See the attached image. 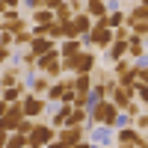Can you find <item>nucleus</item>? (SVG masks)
<instances>
[{
	"instance_id": "nucleus-34",
	"label": "nucleus",
	"mask_w": 148,
	"mask_h": 148,
	"mask_svg": "<svg viewBox=\"0 0 148 148\" xmlns=\"http://www.w3.org/2000/svg\"><path fill=\"white\" fill-rule=\"evenodd\" d=\"M0 3H3V9H18L21 0H0Z\"/></svg>"
},
{
	"instance_id": "nucleus-19",
	"label": "nucleus",
	"mask_w": 148,
	"mask_h": 148,
	"mask_svg": "<svg viewBox=\"0 0 148 148\" xmlns=\"http://www.w3.org/2000/svg\"><path fill=\"white\" fill-rule=\"evenodd\" d=\"M125 21H127V12H125V9H110V12H107V27H110V30L125 27Z\"/></svg>"
},
{
	"instance_id": "nucleus-3",
	"label": "nucleus",
	"mask_w": 148,
	"mask_h": 148,
	"mask_svg": "<svg viewBox=\"0 0 148 148\" xmlns=\"http://www.w3.org/2000/svg\"><path fill=\"white\" fill-rule=\"evenodd\" d=\"M53 139H56V127H51V125H42V121H36L33 133L27 136V145H30V148H47Z\"/></svg>"
},
{
	"instance_id": "nucleus-29",
	"label": "nucleus",
	"mask_w": 148,
	"mask_h": 148,
	"mask_svg": "<svg viewBox=\"0 0 148 148\" xmlns=\"http://www.w3.org/2000/svg\"><path fill=\"white\" fill-rule=\"evenodd\" d=\"M113 36H116V42H127V39H130V27L125 24V27H119V30H113Z\"/></svg>"
},
{
	"instance_id": "nucleus-7",
	"label": "nucleus",
	"mask_w": 148,
	"mask_h": 148,
	"mask_svg": "<svg viewBox=\"0 0 148 148\" xmlns=\"http://www.w3.org/2000/svg\"><path fill=\"white\" fill-rule=\"evenodd\" d=\"M89 130V142L98 145V148H110L116 139V130L113 127H104V125H98V127H86Z\"/></svg>"
},
{
	"instance_id": "nucleus-20",
	"label": "nucleus",
	"mask_w": 148,
	"mask_h": 148,
	"mask_svg": "<svg viewBox=\"0 0 148 148\" xmlns=\"http://www.w3.org/2000/svg\"><path fill=\"white\" fill-rule=\"evenodd\" d=\"M68 113H71V107L68 104H59V110H56V113L51 116V127H65V121H68Z\"/></svg>"
},
{
	"instance_id": "nucleus-24",
	"label": "nucleus",
	"mask_w": 148,
	"mask_h": 148,
	"mask_svg": "<svg viewBox=\"0 0 148 148\" xmlns=\"http://www.w3.org/2000/svg\"><path fill=\"white\" fill-rule=\"evenodd\" d=\"M6 148H27V136H24V133H9Z\"/></svg>"
},
{
	"instance_id": "nucleus-30",
	"label": "nucleus",
	"mask_w": 148,
	"mask_h": 148,
	"mask_svg": "<svg viewBox=\"0 0 148 148\" xmlns=\"http://www.w3.org/2000/svg\"><path fill=\"white\" fill-rule=\"evenodd\" d=\"M130 33H133V36H139V39H145V36H148V24H133Z\"/></svg>"
},
{
	"instance_id": "nucleus-38",
	"label": "nucleus",
	"mask_w": 148,
	"mask_h": 148,
	"mask_svg": "<svg viewBox=\"0 0 148 148\" xmlns=\"http://www.w3.org/2000/svg\"><path fill=\"white\" fill-rule=\"evenodd\" d=\"M74 148H95V145H92V142H89V139H83V142H80V145H74Z\"/></svg>"
},
{
	"instance_id": "nucleus-1",
	"label": "nucleus",
	"mask_w": 148,
	"mask_h": 148,
	"mask_svg": "<svg viewBox=\"0 0 148 148\" xmlns=\"http://www.w3.org/2000/svg\"><path fill=\"white\" fill-rule=\"evenodd\" d=\"M86 113H89V125L86 127H98V125H104V127H113L116 130V121H119V110H116V104L110 101H98V104H92V107H86Z\"/></svg>"
},
{
	"instance_id": "nucleus-2",
	"label": "nucleus",
	"mask_w": 148,
	"mask_h": 148,
	"mask_svg": "<svg viewBox=\"0 0 148 148\" xmlns=\"http://www.w3.org/2000/svg\"><path fill=\"white\" fill-rule=\"evenodd\" d=\"M36 68H39V74H45V77H51V80H59V77H62V59H59V47H53L51 53L39 56Z\"/></svg>"
},
{
	"instance_id": "nucleus-13",
	"label": "nucleus",
	"mask_w": 148,
	"mask_h": 148,
	"mask_svg": "<svg viewBox=\"0 0 148 148\" xmlns=\"http://www.w3.org/2000/svg\"><path fill=\"white\" fill-rule=\"evenodd\" d=\"M51 51H53V42L47 39V36H33V42H30V53L45 56V53H51Z\"/></svg>"
},
{
	"instance_id": "nucleus-32",
	"label": "nucleus",
	"mask_w": 148,
	"mask_h": 148,
	"mask_svg": "<svg viewBox=\"0 0 148 148\" xmlns=\"http://www.w3.org/2000/svg\"><path fill=\"white\" fill-rule=\"evenodd\" d=\"M9 56H12V51H9V47H3V45H0V65H6V62H9Z\"/></svg>"
},
{
	"instance_id": "nucleus-22",
	"label": "nucleus",
	"mask_w": 148,
	"mask_h": 148,
	"mask_svg": "<svg viewBox=\"0 0 148 148\" xmlns=\"http://www.w3.org/2000/svg\"><path fill=\"white\" fill-rule=\"evenodd\" d=\"M62 92H65V80H53L51 89H47V104H59L62 101Z\"/></svg>"
},
{
	"instance_id": "nucleus-27",
	"label": "nucleus",
	"mask_w": 148,
	"mask_h": 148,
	"mask_svg": "<svg viewBox=\"0 0 148 148\" xmlns=\"http://www.w3.org/2000/svg\"><path fill=\"white\" fill-rule=\"evenodd\" d=\"M133 127H136L139 133H148V110L136 116V121H133Z\"/></svg>"
},
{
	"instance_id": "nucleus-39",
	"label": "nucleus",
	"mask_w": 148,
	"mask_h": 148,
	"mask_svg": "<svg viewBox=\"0 0 148 148\" xmlns=\"http://www.w3.org/2000/svg\"><path fill=\"white\" fill-rule=\"evenodd\" d=\"M6 110H9V104L3 101V98H0V116H3V113H6Z\"/></svg>"
},
{
	"instance_id": "nucleus-9",
	"label": "nucleus",
	"mask_w": 148,
	"mask_h": 148,
	"mask_svg": "<svg viewBox=\"0 0 148 148\" xmlns=\"http://www.w3.org/2000/svg\"><path fill=\"white\" fill-rule=\"evenodd\" d=\"M56 139L74 148V145H80V142L86 139V127H74V125H65V127H59V130H56Z\"/></svg>"
},
{
	"instance_id": "nucleus-33",
	"label": "nucleus",
	"mask_w": 148,
	"mask_h": 148,
	"mask_svg": "<svg viewBox=\"0 0 148 148\" xmlns=\"http://www.w3.org/2000/svg\"><path fill=\"white\" fill-rule=\"evenodd\" d=\"M136 83H142V86H148V65L145 68H139V80Z\"/></svg>"
},
{
	"instance_id": "nucleus-15",
	"label": "nucleus",
	"mask_w": 148,
	"mask_h": 148,
	"mask_svg": "<svg viewBox=\"0 0 148 148\" xmlns=\"http://www.w3.org/2000/svg\"><path fill=\"white\" fill-rule=\"evenodd\" d=\"M83 12H86V15H92V21H98V18H107V12H110V6L104 3V0H86V6H83Z\"/></svg>"
},
{
	"instance_id": "nucleus-5",
	"label": "nucleus",
	"mask_w": 148,
	"mask_h": 148,
	"mask_svg": "<svg viewBox=\"0 0 148 148\" xmlns=\"http://www.w3.org/2000/svg\"><path fill=\"white\" fill-rule=\"evenodd\" d=\"M27 119L24 116V104L18 101V104H9V110L3 116H0V130H9V133H15L18 127H21V121Z\"/></svg>"
},
{
	"instance_id": "nucleus-40",
	"label": "nucleus",
	"mask_w": 148,
	"mask_h": 148,
	"mask_svg": "<svg viewBox=\"0 0 148 148\" xmlns=\"http://www.w3.org/2000/svg\"><path fill=\"white\" fill-rule=\"evenodd\" d=\"M136 3H142V6H148V0H136Z\"/></svg>"
},
{
	"instance_id": "nucleus-18",
	"label": "nucleus",
	"mask_w": 148,
	"mask_h": 148,
	"mask_svg": "<svg viewBox=\"0 0 148 148\" xmlns=\"http://www.w3.org/2000/svg\"><path fill=\"white\" fill-rule=\"evenodd\" d=\"M107 59H110V62L127 59V42H116V39H113V45L107 47Z\"/></svg>"
},
{
	"instance_id": "nucleus-16",
	"label": "nucleus",
	"mask_w": 148,
	"mask_h": 148,
	"mask_svg": "<svg viewBox=\"0 0 148 148\" xmlns=\"http://www.w3.org/2000/svg\"><path fill=\"white\" fill-rule=\"evenodd\" d=\"M51 83H53L51 77H45V74H36V77L30 80V92H33V95H39V98H45L47 89H51Z\"/></svg>"
},
{
	"instance_id": "nucleus-4",
	"label": "nucleus",
	"mask_w": 148,
	"mask_h": 148,
	"mask_svg": "<svg viewBox=\"0 0 148 148\" xmlns=\"http://www.w3.org/2000/svg\"><path fill=\"white\" fill-rule=\"evenodd\" d=\"M113 142L116 148H145V133H139L136 127H119Z\"/></svg>"
},
{
	"instance_id": "nucleus-6",
	"label": "nucleus",
	"mask_w": 148,
	"mask_h": 148,
	"mask_svg": "<svg viewBox=\"0 0 148 148\" xmlns=\"http://www.w3.org/2000/svg\"><path fill=\"white\" fill-rule=\"evenodd\" d=\"M21 104H24V116H27V119H39V116L47 113V101H45V98H39V95H33V92L24 95Z\"/></svg>"
},
{
	"instance_id": "nucleus-23",
	"label": "nucleus",
	"mask_w": 148,
	"mask_h": 148,
	"mask_svg": "<svg viewBox=\"0 0 148 148\" xmlns=\"http://www.w3.org/2000/svg\"><path fill=\"white\" fill-rule=\"evenodd\" d=\"M47 39H51V42H56V39H65V24L53 21L51 27H47Z\"/></svg>"
},
{
	"instance_id": "nucleus-28",
	"label": "nucleus",
	"mask_w": 148,
	"mask_h": 148,
	"mask_svg": "<svg viewBox=\"0 0 148 148\" xmlns=\"http://www.w3.org/2000/svg\"><path fill=\"white\" fill-rule=\"evenodd\" d=\"M136 101L142 104V110H148V86L136 83Z\"/></svg>"
},
{
	"instance_id": "nucleus-37",
	"label": "nucleus",
	"mask_w": 148,
	"mask_h": 148,
	"mask_svg": "<svg viewBox=\"0 0 148 148\" xmlns=\"http://www.w3.org/2000/svg\"><path fill=\"white\" fill-rule=\"evenodd\" d=\"M47 148H71V145H65V142H59V139H53V142L47 145Z\"/></svg>"
},
{
	"instance_id": "nucleus-21",
	"label": "nucleus",
	"mask_w": 148,
	"mask_h": 148,
	"mask_svg": "<svg viewBox=\"0 0 148 148\" xmlns=\"http://www.w3.org/2000/svg\"><path fill=\"white\" fill-rule=\"evenodd\" d=\"M33 21H36V27H51V24L56 21L53 18V9H36L33 12Z\"/></svg>"
},
{
	"instance_id": "nucleus-41",
	"label": "nucleus",
	"mask_w": 148,
	"mask_h": 148,
	"mask_svg": "<svg viewBox=\"0 0 148 148\" xmlns=\"http://www.w3.org/2000/svg\"><path fill=\"white\" fill-rule=\"evenodd\" d=\"M83 3H86V0H83Z\"/></svg>"
},
{
	"instance_id": "nucleus-12",
	"label": "nucleus",
	"mask_w": 148,
	"mask_h": 148,
	"mask_svg": "<svg viewBox=\"0 0 148 148\" xmlns=\"http://www.w3.org/2000/svg\"><path fill=\"white\" fill-rule=\"evenodd\" d=\"M71 86H74L77 95H86L95 86V77H92V74H71Z\"/></svg>"
},
{
	"instance_id": "nucleus-14",
	"label": "nucleus",
	"mask_w": 148,
	"mask_h": 148,
	"mask_svg": "<svg viewBox=\"0 0 148 148\" xmlns=\"http://www.w3.org/2000/svg\"><path fill=\"white\" fill-rule=\"evenodd\" d=\"M24 95H27V83H18V86H9V89H0V98H3L6 104H18Z\"/></svg>"
},
{
	"instance_id": "nucleus-25",
	"label": "nucleus",
	"mask_w": 148,
	"mask_h": 148,
	"mask_svg": "<svg viewBox=\"0 0 148 148\" xmlns=\"http://www.w3.org/2000/svg\"><path fill=\"white\" fill-rule=\"evenodd\" d=\"M133 68L130 59H119V62H113V77H121V74H127Z\"/></svg>"
},
{
	"instance_id": "nucleus-26",
	"label": "nucleus",
	"mask_w": 148,
	"mask_h": 148,
	"mask_svg": "<svg viewBox=\"0 0 148 148\" xmlns=\"http://www.w3.org/2000/svg\"><path fill=\"white\" fill-rule=\"evenodd\" d=\"M30 42H33V33H30L27 27L15 33V45H21V47H24V45H30Z\"/></svg>"
},
{
	"instance_id": "nucleus-42",
	"label": "nucleus",
	"mask_w": 148,
	"mask_h": 148,
	"mask_svg": "<svg viewBox=\"0 0 148 148\" xmlns=\"http://www.w3.org/2000/svg\"><path fill=\"white\" fill-rule=\"evenodd\" d=\"M27 148H30V145H27Z\"/></svg>"
},
{
	"instance_id": "nucleus-31",
	"label": "nucleus",
	"mask_w": 148,
	"mask_h": 148,
	"mask_svg": "<svg viewBox=\"0 0 148 148\" xmlns=\"http://www.w3.org/2000/svg\"><path fill=\"white\" fill-rule=\"evenodd\" d=\"M62 3H65V0H42V6H45V9H59Z\"/></svg>"
},
{
	"instance_id": "nucleus-36",
	"label": "nucleus",
	"mask_w": 148,
	"mask_h": 148,
	"mask_svg": "<svg viewBox=\"0 0 148 148\" xmlns=\"http://www.w3.org/2000/svg\"><path fill=\"white\" fill-rule=\"evenodd\" d=\"M6 139H9V130H0V148H6Z\"/></svg>"
},
{
	"instance_id": "nucleus-10",
	"label": "nucleus",
	"mask_w": 148,
	"mask_h": 148,
	"mask_svg": "<svg viewBox=\"0 0 148 148\" xmlns=\"http://www.w3.org/2000/svg\"><path fill=\"white\" fill-rule=\"evenodd\" d=\"M71 27H74V36H77V39H83V36L92 33L95 21H92V15H86V12H77V15L71 18Z\"/></svg>"
},
{
	"instance_id": "nucleus-35",
	"label": "nucleus",
	"mask_w": 148,
	"mask_h": 148,
	"mask_svg": "<svg viewBox=\"0 0 148 148\" xmlns=\"http://www.w3.org/2000/svg\"><path fill=\"white\" fill-rule=\"evenodd\" d=\"M21 3H27L33 12H36V9H45V6H42V0H21Z\"/></svg>"
},
{
	"instance_id": "nucleus-8",
	"label": "nucleus",
	"mask_w": 148,
	"mask_h": 148,
	"mask_svg": "<svg viewBox=\"0 0 148 148\" xmlns=\"http://www.w3.org/2000/svg\"><path fill=\"white\" fill-rule=\"evenodd\" d=\"M95 65H98L95 51H86V47H83V51L74 56V68H71V74H92Z\"/></svg>"
},
{
	"instance_id": "nucleus-11",
	"label": "nucleus",
	"mask_w": 148,
	"mask_h": 148,
	"mask_svg": "<svg viewBox=\"0 0 148 148\" xmlns=\"http://www.w3.org/2000/svg\"><path fill=\"white\" fill-rule=\"evenodd\" d=\"M133 98H136V89H125V86H116V89H113V95H110V101H113V104H116V110L121 113V110H125V107L133 101Z\"/></svg>"
},
{
	"instance_id": "nucleus-17",
	"label": "nucleus",
	"mask_w": 148,
	"mask_h": 148,
	"mask_svg": "<svg viewBox=\"0 0 148 148\" xmlns=\"http://www.w3.org/2000/svg\"><path fill=\"white\" fill-rule=\"evenodd\" d=\"M127 27H133V24H148V6H142V3H136L130 12H127Z\"/></svg>"
}]
</instances>
